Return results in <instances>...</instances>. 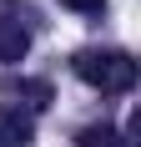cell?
<instances>
[{"label":"cell","instance_id":"7a4b0ae2","mask_svg":"<svg viewBox=\"0 0 141 147\" xmlns=\"http://www.w3.org/2000/svg\"><path fill=\"white\" fill-rule=\"evenodd\" d=\"M35 142V117L20 107H0V147H30Z\"/></svg>","mask_w":141,"mask_h":147},{"label":"cell","instance_id":"6da1fadb","mask_svg":"<svg viewBox=\"0 0 141 147\" xmlns=\"http://www.w3.org/2000/svg\"><path fill=\"white\" fill-rule=\"evenodd\" d=\"M70 71L81 76L86 86L106 91V96H121V91L136 86V61H131L126 51H101V46H86V51H76V56H70Z\"/></svg>","mask_w":141,"mask_h":147},{"label":"cell","instance_id":"3957f363","mask_svg":"<svg viewBox=\"0 0 141 147\" xmlns=\"http://www.w3.org/2000/svg\"><path fill=\"white\" fill-rule=\"evenodd\" d=\"M25 51H30V30L10 15H0V61L15 66V61H25Z\"/></svg>","mask_w":141,"mask_h":147},{"label":"cell","instance_id":"8992f818","mask_svg":"<svg viewBox=\"0 0 141 147\" xmlns=\"http://www.w3.org/2000/svg\"><path fill=\"white\" fill-rule=\"evenodd\" d=\"M61 5H66V10H81V15H91V10H101L106 0H61Z\"/></svg>","mask_w":141,"mask_h":147},{"label":"cell","instance_id":"277c9868","mask_svg":"<svg viewBox=\"0 0 141 147\" xmlns=\"http://www.w3.org/2000/svg\"><path fill=\"white\" fill-rule=\"evenodd\" d=\"M76 147H131V137L116 132L111 122H91V127L76 132Z\"/></svg>","mask_w":141,"mask_h":147},{"label":"cell","instance_id":"5b68a950","mask_svg":"<svg viewBox=\"0 0 141 147\" xmlns=\"http://www.w3.org/2000/svg\"><path fill=\"white\" fill-rule=\"evenodd\" d=\"M5 91L10 96H25V107H51V81H35V76H10L5 81Z\"/></svg>","mask_w":141,"mask_h":147}]
</instances>
